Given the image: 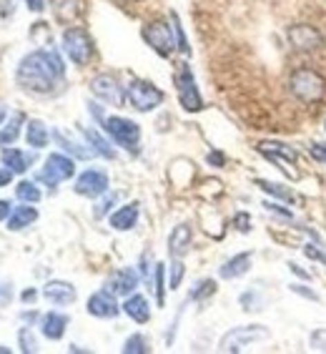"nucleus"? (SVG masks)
Instances as JSON below:
<instances>
[{"instance_id":"f257e3e1","label":"nucleus","mask_w":326,"mask_h":354,"mask_svg":"<svg viewBox=\"0 0 326 354\" xmlns=\"http://www.w3.org/2000/svg\"><path fill=\"white\" fill-rule=\"evenodd\" d=\"M63 75H66V66L55 50H33L21 61L15 71V81L23 91L46 95L58 88Z\"/></svg>"},{"instance_id":"f03ea898","label":"nucleus","mask_w":326,"mask_h":354,"mask_svg":"<svg viewBox=\"0 0 326 354\" xmlns=\"http://www.w3.org/2000/svg\"><path fill=\"white\" fill-rule=\"evenodd\" d=\"M289 91L301 103H319L326 95V81L319 71L296 68L289 78Z\"/></svg>"},{"instance_id":"7ed1b4c3","label":"nucleus","mask_w":326,"mask_h":354,"mask_svg":"<svg viewBox=\"0 0 326 354\" xmlns=\"http://www.w3.org/2000/svg\"><path fill=\"white\" fill-rule=\"evenodd\" d=\"M103 131L108 133L113 141L121 146V149L131 151V153H138V143H141V126L131 118L123 116H103L101 118Z\"/></svg>"},{"instance_id":"20e7f679","label":"nucleus","mask_w":326,"mask_h":354,"mask_svg":"<svg viewBox=\"0 0 326 354\" xmlns=\"http://www.w3.org/2000/svg\"><path fill=\"white\" fill-rule=\"evenodd\" d=\"M271 337L269 327L264 324H244V327H233L221 337L218 342V349L221 352H241L249 344H256V342H266Z\"/></svg>"},{"instance_id":"39448f33","label":"nucleus","mask_w":326,"mask_h":354,"mask_svg":"<svg viewBox=\"0 0 326 354\" xmlns=\"http://www.w3.org/2000/svg\"><path fill=\"white\" fill-rule=\"evenodd\" d=\"M173 83H176L178 101H181L184 111L196 113V111L204 109V98H201V93H198L196 78H193V71H191L189 63H178L176 73H173Z\"/></svg>"},{"instance_id":"423d86ee","label":"nucleus","mask_w":326,"mask_h":354,"mask_svg":"<svg viewBox=\"0 0 326 354\" xmlns=\"http://www.w3.org/2000/svg\"><path fill=\"white\" fill-rule=\"evenodd\" d=\"M163 98H166V93L161 88H156L151 81H143V78H133L128 83V88H126V101L136 111H141V113H148V111L158 109L163 103Z\"/></svg>"},{"instance_id":"0eeeda50","label":"nucleus","mask_w":326,"mask_h":354,"mask_svg":"<svg viewBox=\"0 0 326 354\" xmlns=\"http://www.w3.org/2000/svg\"><path fill=\"white\" fill-rule=\"evenodd\" d=\"M143 41L148 43L161 58H169L173 50H178L176 46V33H173V23L169 21H151L143 26L141 30Z\"/></svg>"},{"instance_id":"6e6552de","label":"nucleus","mask_w":326,"mask_h":354,"mask_svg":"<svg viewBox=\"0 0 326 354\" xmlns=\"http://www.w3.org/2000/svg\"><path fill=\"white\" fill-rule=\"evenodd\" d=\"M63 53L68 55L75 66H88L93 55V38L86 28H68L63 33Z\"/></svg>"},{"instance_id":"1a4fd4ad","label":"nucleus","mask_w":326,"mask_h":354,"mask_svg":"<svg viewBox=\"0 0 326 354\" xmlns=\"http://www.w3.org/2000/svg\"><path fill=\"white\" fill-rule=\"evenodd\" d=\"M256 149H258V153H261V156H266L269 161H274V164L279 166L286 176H291V178L299 176L294 169H289V164L296 166V161H299V153H296V149H291V146H286V143H281V141H261Z\"/></svg>"},{"instance_id":"9d476101","label":"nucleus","mask_w":326,"mask_h":354,"mask_svg":"<svg viewBox=\"0 0 326 354\" xmlns=\"http://www.w3.org/2000/svg\"><path fill=\"white\" fill-rule=\"evenodd\" d=\"M73 174H75L73 158L63 156V153H50V156L46 158V166H43V171L38 174V178L48 186H58V184H63V181L73 178Z\"/></svg>"},{"instance_id":"9b49d317","label":"nucleus","mask_w":326,"mask_h":354,"mask_svg":"<svg viewBox=\"0 0 326 354\" xmlns=\"http://www.w3.org/2000/svg\"><path fill=\"white\" fill-rule=\"evenodd\" d=\"M90 93L95 98H101L103 103H108V106H123L126 103V91L123 86H118L116 75L111 73H98L90 81Z\"/></svg>"},{"instance_id":"f8f14e48","label":"nucleus","mask_w":326,"mask_h":354,"mask_svg":"<svg viewBox=\"0 0 326 354\" xmlns=\"http://www.w3.org/2000/svg\"><path fill=\"white\" fill-rule=\"evenodd\" d=\"M111 181H108V174L106 171H98V169H88L83 171L81 176L75 178V194L78 196H86V198H98L103 196L106 191H108Z\"/></svg>"},{"instance_id":"ddd939ff","label":"nucleus","mask_w":326,"mask_h":354,"mask_svg":"<svg viewBox=\"0 0 326 354\" xmlns=\"http://www.w3.org/2000/svg\"><path fill=\"white\" fill-rule=\"evenodd\" d=\"M286 38H289L294 50H299V53H311V50L324 46V35H321L314 26H306V23L289 28Z\"/></svg>"},{"instance_id":"4468645a","label":"nucleus","mask_w":326,"mask_h":354,"mask_svg":"<svg viewBox=\"0 0 326 354\" xmlns=\"http://www.w3.org/2000/svg\"><path fill=\"white\" fill-rule=\"evenodd\" d=\"M86 309H88L90 317H98V319H116L118 314L123 312V309L118 307L116 294H111L108 289L90 294V299H88V304H86Z\"/></svg>"},{"instance_id":"2eb2a0df","label":"nucleus","mask_w":326,"mask_h":354,"mask_svg":"<svg viewBox=\"0 0 326 354\" xmlns=\"http://www.w3.org/2000/svg\"><path fill=\"white\" fill-rule=\"evenodd\" d=\"M138 272L133 266H126V269H118V272L111 274V279L106 281V289L111 294H116V297H128L133 294V289L138 286Z\"/></svg>"},{"instance_id":"dca6fc26","label":"nucleus","mask_w":326,"mask_h":354,"mask_svg":"<svg viewBox=\"0 0 326 354\" xmlns=\"http://www.w3.org/2000/svg\"><path fill=\"white\" fill-rule=\"evenodd\" d=\"M43 297H46L50 304H58V307H66V304H73L75 301V286L68 281H48L43 286Z\"/></svg>"},{"instance_id":"f3484780","label":"nucleus","mask_w":326,"mask_h":354,"mask_svg":"<svg viewBox=\"0 0 326 354\" xmlns=\"http://www.w3.org/2000/svg\"><path fill=\"white\" fill-rule=\"evenodd\" d=\"M191 241H193V232H191L189 224L173 226V232H171V236H169V254L173 259H181V257L189 254Z\"/></svg>"},{"instance_id":"a211bd4d","label":"nucleus","mask_w":326,"mask_h":354,"mask_svg":"<svg viewBox=\"0 0 326 354\" xmlns=\"http://www.w3.org/2000/svg\"><path fill=\"white\" fill-rule=\"evenodd\" d=\"M66 327H68V317L61 314V312H48L41 317V332H43V337L50 339V342L63 339Z\"/></svg>"},{"instance_id":"6ab92c4d","label":"nucleus","mask_w":326,"mask_h":354,"mask_svg":"<svg viewBox=\"0 0 326 354\" xmlns=\"http://www.w3.org/2000/svg\"><path fill=\"white\" fill-rule=\"evenodd\" d=\"M251 261H253L251 252H241V254H236V257H231L229 261H224V266L218 269V274H221V279H238V277L249 274Z\"/></svg>"},{"instance_id":"aec40b11","label":"nucleus","mask_w":326,"mask_h":354,"mask_svg":"<svg viewBox=\"0 0 326 354\" xmlns=\"http://www.w3.org/2000/svg\"><path fill=\"white\" fill-rule=\"evenodd\" d=\"M108 224L113 226L116 232H131V229L138 224V201H131V204L121 206L118 212L111 214Z\"/></svg>"},{"instance_id":"412c9836","label":"nucleus","mask_w":326,"mask_h":354,"mask_svg":"<svg viewBox=\"0 0 326 354\" xmlns=\"http://www.w3.org/2000/svg\"><path fill=\"white\" fill-rule=\"evenodd\" d=\"M121 309L128 314L133 322H138V324H146V322L151 319V304L146 297H141V294H128Z\"/></svg>"},{"instance_id":"4be33fe9","label":"nucleus","mask_w":326,"mask_h":354,"mask_svg":"<svg viewBox=\"0 0 326 354\" xmlns=\"http://www.w3.org/2000/svg\"><path fill=\"white\" fill-rule=\"evenodd\" d=\"M0 158H3V164L13 171V174H26L30 169V164H33V156H28V153H23L18 149H3Z\"/></svg>"},{"instance_id":"5701e85b","label":"nucleus","mask_w":326,"mask_h":354,"mask_svg":"<svg viewBox=\"0 0 326 354\" xmlns=\"http://www.w3.org/2000/svg\"><path fill=\"white\" fill-rule=\"evenodd\" d=\"M48 138H50V133H48L46 123L38 121V118L28 121V126H26V141H28V146H33V149H46Z\"/></svg>"},{"instance_id":"b1692460","label":"nucleus","mask_w":326,"mask_h":354,"mask_svg":"<svg viewBox=\"0 0 326 354\" xmlns=\"http://www.w3.org/2000/svg\"><path fill=\"white\" fill-rule=\"evenodd\" d=\"M35 218H38V212H35L33 206H18V209H13V214L8 216V229H10V232H21V229L33 224Z\"/></svg>"},{"instance_id":"393cba45","label":"nucleus","mask_w":326,"mask_h":354,"mask_svg":"<svg viewBox=\"0 0 326 354\" xmlns=\"http://www.w3.org/2000/svg\"><path fill=\"white\" fill-rule=\"evenodd\" d=\"M53 13L61 23H73L81 15V0H53Z\"/></svg>"},{"instance_id":"a878e982","label":"nucleus","mask_w":326,"mask_h":354,"mask_svg":"<svg viewBox=\"0 0 326 354\" xmlns=\"http://www.w3.org/2000/svg\"><path fill=\"white\" fill-rule=\"evenodd\" d=\"M83 136H86V141L93 146V151L98 153V156H103V158H116V151L111 149V143L106 141V138L98 133V131H93V129H83Z\"/></svg>"},{"instance_id":"bb28decb","label":"nucleus","mask_w":326,"mask_h":354,"mask_svg":"<svg viewBox=\"0 0 326 354\" xmlns=\"http://www.w3.org/2000/svg\"><path fill=\"white\" fill-rule=\"evenodd\" d=\"M256 186H258L261 191H266L269 196L281 198V201H286V204H296V194H294L291 189H286V186L271 184V181H264V178H256Z\"/></svg>"},{"instance_id":"cd10ccee","label":"nucleus","mask_w":326,"mask_h":354,"mask_svg":"<svg viewBox=\"0 0 326 354\" xmlns=\"http://www.w3.org/2000/svg\"><path fill=\"white\" fill-rule=\"evenodd\" d=\"M23 123H26V116H23V113H15V116L10 118V123L0 129V146H10V143L18 138V133H21Z\"/></svg>"},{"instance_id":"c85d7f7f","label":"nucleus","mask_w":326,"mask_h":354,"mask_svg":"<svg viewBox=\"0 0 326 354\" xmlns=\"http://www.w3.org/2000/svg\"><path fill=\"white\" fill-rule=\"evenodd\" d=\"M53 138L61 143V146L68 151V153H73L75 158H90L95 153L93 149H83L81 143H75V141H70V138H66V133H61V131H53Z\"/></svg>"},{"instance_id":"c756f323","label":"nucleus","mask_w":326,"mask_h":354,"mask_svg":"<svg viewBox=\"0 0 326 354\" xmlns=\"http://www.w3.org/2000/svg\"><path fill=\"white\" fill-rule=\"evenodd\" d=\"M15 196L21 198L23 204H38L41 201V189L33 181H21V184L15 186Z\"/></svg>"},{"instance_id":"7c9ffc66","label":"nucleus","mask_w":326,"mask_h":354,"mask_svg":"<svg viewBox=\"0 0 326 354\" xmlns=\"http://www.w3.org/2000/svg\"><path fill=\"white\" fill-rule=\"evenodd\" d=\"M213 294H216V281H213V279H201L196 286H193V289H191L189 299L191 301H204V299H209V297H213Z\"/></svg>"},{"instance_id":"2f4dec72","label":"nucleus","mask_w":326,"mask_h":354,"mask_svg":"<svg viewBox=\"0 0 326 354\" xmlns=\"http://www.w3.org/2000/svg\"><path fill=\"white\" fill-rule=\"evenodd\" d=\"M151 347H148V339L143 337V334H133L126 339L123 344V354H148Z\"/></svg>"},{"instance_id":"473e14b6","label":"nucleus","mask_w":326,"mask_h":354,"mask_svg":"<svg viewBox=\"0 0 326 354\" xmlns=\"http://www.w3.org/2000/svg\"><path fill=\"white\" fill-rule=\"evenodd\" d=\"M153 289H156V301L158 307H163V299H166V266L163 264H156L153 269Z\"/></svg>"},{"instance_id":"72a5a7b5","label":"nucleus","mask_w":326,"mask_h":354,"mask_svg":"<svg viewBox=\"0 0 326 354\" xmlns=\"http://www.w3.org/2000/svg\"><path fill=\"white\" fill-rule=\"evenodd\" d=\"M171 23H173V33H176V46H178V50H181L184 55H191V46H189V41H186L184 26H181V21H178L176 13H171Z\"/></svg>"},{"instance_id":"f704fd0d","label":"nucleus","mask_w":326,"mask_h":354,"mask_svg":"<svg viewBox=\"0 0 326 354\" xmlns=\"http://www.w3.org/2000/svg\"><path fill=\"white\" fill-rule=\"evenodd\" d=\"M184 274H186V266L181 259H173L171 261V272H169V289H173L176 292L178 286H181V281H184Z\"/></svg>"},{"instance_id":"c9c22d12","label":"nucleus","mask_w":326,"mask_h":354,"mask_svg":"<svg viewBox=\"0 0 326 354\" xmlns=\"http://www.w3.org/2000/svg\"><path fill=\"white\" fill-rule=\"evenodd\" d=\"M309 342H311L314 352H326V327L314 329L311 337H309Z\"/></svg>"},{"instance_id":"e433bc0d","label":"nucleus","mask_w":326,"mask_h":354,"mask_svg":"<svg viewBox=\"0 0 326 354\" xmlns=\"http://www.w3.org/2000/svg\"><path fill=\"white\" fill-rule=\"evenodd\" d=\"M116 201H118V194H108V196L103 198L101 204L95 206V212H93V214H95V218L106 216V214H108L111 209H113V204H116Z\"/></svg>"},{"instance_id":"4c0bfd02","label":"nucleus","mask_w":326,"mask_h":354,"mask_svg":"<svg viewBox=\"0 0 326 354\" xmlns=\"http://www.w3.org/2000/svg\"><path fill=\"white\" fill-rule=\"evenodd\" d=\"M18 339H21V349H23V352H35V349H38V344H35V337L30 334V329L23 327L21 334H18Z\"/></svg>"},{"instance_id":"58836bf2","label":"nucleus","mask_w":326,"mask_h":354,"mask_svg":"<svg viewBox=\"0 0 326 354\" xmlns=\"http://www.w3.org/2000/svg\"><path fill=\"white\" fill-rule=\"evenodd\" d=\"M289 289H291L294 294H299V297H304V299H309V301H321L319 294L314 292V289H309L306 284H291Z\"/></svg>"},{"instance_id":"ea45409f","label":"nucleus","mask_w":326,"mask_h":354,"mask_svg":"<svg viewBox=\"0 0 326 354\" xmlns=\"http://www.w3.org/2000/svg\"><path fill=\"white\" fill-rule=\"evenodd\" d=\"M304 254L309 257V259L321 261V264L326 266V254L321 252V246H319V244H306V246H304Z\"/></svg>"},{"instance_id":"a19ab883","label":"nucleus","mask_w":326,"mask_h":354,"mask_svg":"<svg viewBox=\"0 0 326 354\" xmlns=\"http://www.w3.org/2000/svg\"><path fill=\"white\" fill-rule=\"evenodd\" d=\"M233 226H236L241 234L251 232V216H249V214H244V212H238L236 216H233Z\"/></svg>"},{"instance_id":"79ce46f5","label":"nucleus","mask_w":326,"mask_h":354,"mask_svg":"<svg viewBox=\"0 0 326 354\" xmlns=\"http://www.w3.org/2000/svg\"><path fill=\"white\" fill-rule=\"evenodd\" d=\"M309 153H311L314 161L326 164V143H311V146H309Z\"/></svg>"},{"instance_id":"37998d69","label":"nucleus","mask_w":326,"mask_h":354,"mask_svg":"<svg viewBox=\"0 0 326 354\" xmlns=\"http://www.w3.org/2000/svg\"><path fill=\"white\" fill-rule=\"evenodd\" d=\"M264 209H266V212L276 214V216H281V218H291V212H289V209H284L281 204H276V201H266Z\"/></svg>"},{"instance_id":"c03bdc74","label":"nucleus","mask_w":326,"mask_h":354,"mask_svg":"<svg viewBox=\"0 0 326 354\" xmlns=\"http://www.w3.org/2000/svg\"><path fill=\"white\" fill-rule=\"evenodd\" d=\"M209 164L216 166V169H221V166L226 164V156L221 153V151H211V153H209Z\"/></svg>"},{"instance_id":"a18cd8bd","label":"nucleus","mask_w":326,"mask_h":354,"mask_svg":"<svg viewBox=\"0 0 326 354\" xmlns=\"http://www.w3.org/2000/svg\"><path fill=\"white\" fill-rule=\"evenodd\" d=\"M13 214V206H10V201H3L0 198V221H8V216Z\"/></svg>"},{"instance_id":"49530a36","label":"nucleus","mask_w":326,"mask_h":354,"mask_svg":"<svg viewBox=\"0 0 326 354\" xmlns=\"http://www.w3.org/2000/svg\"><path fill=\"white\" fill-rule=\"evenodd\" d=\"M10 181H13V171L8 169V166H6V169L0 166V189H3V186H8Z\"/></svg>"},{"instance_id":"de8ad7c7","label":"nucleus","mask_w":326,"mask_h":354,"mask_svg":"<svg viewBox=\"0 0 326 354\" xmlns=\"http://www.w3.org/2000/svg\"><path fill=\"white\" fill-rule=\"evenodd\" d=\"M289 269H291V274H296V277H301V279H309V274H306L299 264H294V261H289Z\"/></svg>"},{"instance_id":"09e8293b","label":"nucleus","mask_w":326,"mask_h":354,"mask_svg":"<svg viewBox=\"0 0 326 354\" xmlns=\"http://www.w3.org/2000/svg\"><path fill=\"white\" fill-rule=\"evenodd\" d=\"M28 6H30V10H35V13H41L43 8H46V0H26Z\"/></svg>"},{"instance_id":"8fccbe9b","label":"nucleus","mask_w":326,"mask_h":354,"mask_svg":"<svg viewBox=\"0 0 326 354\" xmlns=\"http://www.w3.org/2000/svg\"><path fill=\"white\" fill-rule=\"evenodd\" d=\"M35 297H38V292H35V289H26V292L21 294V299L26 301V304H28V301H35Z\"/></svg>"},{"instance_id":"3c124183","label":"nucleus","mask_w":326,"mask_h":354,"mask_svg":"<svg viewBox=\"0 0 326 354\" xmlns=\"http://www.w3.org/2000/svg\"><path fill=\"white\" fill-rule=\"evenodd\" d=\"M6 116H8V111H6V106H0V123L6 121Z\"/></svg>"}]
</instances>
